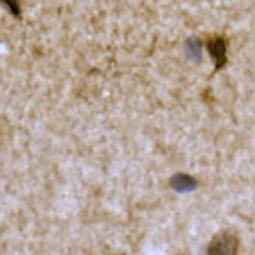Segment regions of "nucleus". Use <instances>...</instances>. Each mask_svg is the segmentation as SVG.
<instances>
[{
    "label": "nucleus",
    "mask_w": 255,
    "mask_h": 255,
    "mask_svg": "<svg viewBox=\"0 0 255 255\" xmlns=\"http://www.w3.org/2000/svg\"><path fill=\"white\" fill-rule=\"evenodd\" d=\"M237 252V237L230 231H222L213 237L209 244L207 255H235Z\"/></svg>",
    "instance_id": "nucleus-1"
},
{
    "label": "nucleus",
    "mask_w": 255,
    "mask_h": 255,
    "mask_svg": "<svg viewBox=\"0 0 255 255\" xmlns=\"http://www.w3.org/2000/svg\"><path fill=\"white\" fill-rule=\"evenodd\" d=\"M209 52L213 59H215V65L217 69H222L226 65V58H228V50H226V41L220 37H215L209 43Z\"/></svg>",
    "instance_id": "nucleus-2"
},
{
    "label": "nucleus",
    "mask_w": 255,
    "mask_h": 255,
    "mask_svg": "<svg viewBox=\"0 0 255 255\" xmlns=\"http://www.w3.org/2000/svg\"><path fill=\"white\" fill-rule=\"evenodd\" d=\"M170 187L178 192H191L198 187V181L187 174H174L170 178Z\"/></svg>",
    "instance_id": "nucleus-3"
},
{
    "label": "nucleus",
    "mask_w": 255,
    "mask_h": 255,
    "mask_svg": "<svg viewBox=\"0 0 255 255\" xmlns=\"http://www.w3.org/2000/svg\"><path fill=\"white\" fill-rule=\"evenodd\" d=\"M187 54L192 61H200L202 58V43L198 41V37H189L187 39Z\"/></svg>",
    "instance_id": "nucleus-4"
},
{
    "label": "nucleus",
    "mask_w": 255,
    "mask_h": 255,
    "mask_svg": "<svg viewBox=\"0 0 255 255\" xmlns=\"http://www.w3.org/2000/svg\"><path fill=\"white\" fill-rule=\"evenodd\" d=\"M4 6L9 7V9L15 13V15H19V9H17V4H15V2H9V0H7V2H4Z\"/></svg>",
    "instance_id": "nucleus-5"
}]
</instances>
